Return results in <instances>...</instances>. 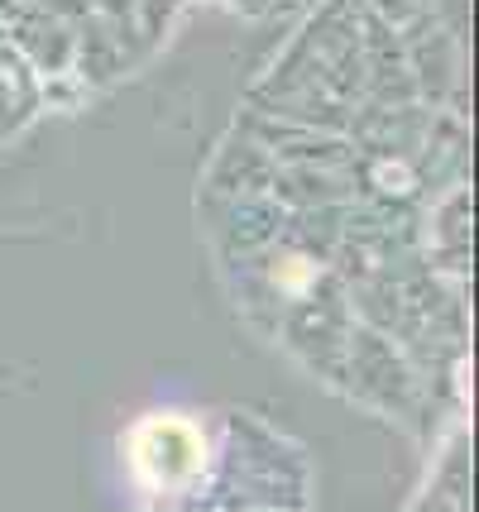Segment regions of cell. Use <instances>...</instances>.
Masks as SVG:
<instances>
[{
  "label": "cell",
  "instance_id": "obj_1",
  "mask_svg": "<svg viewBox=\"0 0 479 512\" xmlns=\"http://www.w3.org/2000/svg\"><path fill=\"white\" fill-rule=\"evenodd\" d=\"M130 460H135L144 484L173 489V484L192 479L206 465V441L202 431L192 422H183V417H149L130 436Z\"/></svg>",
  "mask_w": 479,
  "mask_h": 512
}]
</instances>
